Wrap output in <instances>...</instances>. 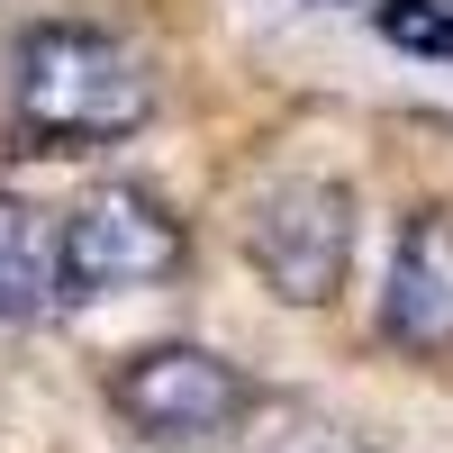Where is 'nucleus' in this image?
Returning <instances> with one entry per match:
<instances>
[{
    "label": "nucleus",
    "instance_id": "6e6552de",
    "mask_svg": "<svg viewBox=\"0 0 453 453\" xmlns=\"http://www.w3.org/2000/svg\"><path fill=\"white\" fill-rule=\"evenodd\" d=\"M299 453H363V444H299Z\"/></svg>",
    "mask_w": 453,
    "mask_h": 453
},
{
    "label": "nucleus",
    "instance_id": "0eeeda50",
    "mask_svg": "<svg viewBox=\"0 0 453 453\" xmlns=\"http://www.w3.org/2000/svg\"><path fill=\"white\" fill-rule=\"evenodd\" d=\"M381 36L408 55H453V10L444 0H381Z\"/></svg>",
    "mask_w": 453,
    "mask_h": 453
},
{
    "label": "nucleus",
    "instance_id": "f257e3e1",
    "mask_svg": "<svg viewBox=\"0 0 453 453\" xmlns=\"http://www.w3.org/2000/svg\"><path fill=\"white\" fill-rule=\"evenodd\" d=\"M10 109L46 145H109V136H136L155 119V64L109 27L46 19L10 55Z\"/></svg>",
    "mask_w": 453,
    "mask_h": 453
},
{
    "label": "nucleus",
    "instance_id": "7ed1b4c3",
    "mask_svg": "<svg viewBox=\"0 0 453 453\" xmlns=\"http://www.w3.org/2000/svg\"><path fill=\"white\" fill-rule=\"evenodd\" d=\"M55 263H64V299H109V290H145L181 273V218L155 191H82L55 218Z\"/></svg>",
    "mask_w": 453,
    "mask_h": 453
},
{
    "label": "nucleus",
    "instance_id": "39448f33",
    "mask_svg": "<svg viewBox=\"0 0 453 453\" xmlns=\"http://www.w3.org/2000/svg\"><path fill=\"white\" fill-rule=\"evenodd\" d=\"M381 335L399 354H453V209H418L399 226L381 281Z\"/></svg>",
    "mask_w": 453,
    "mask_h": 453
},
{
    "label": "nucleus",
    "instance_id": "20e7f679",
    "mask_svg": "<svg viewBox=\"0 0 453 453\" xmlns=\"http://www.w3.org/2000/svg\"><path fill=\"white\" fill-rule=\"evenodd\" d=\"M254 381L226 354L209 345H145L109 372V408L136 426V435H164V444H200V435H226L245 418Z\"/></svg>",
    "mask_w": 453,
    "mask_h": 453
},
{
    "label": "nucleus",
    "instance_id": "423d86ee",
    "mask_svg": "<svg viewBox=\"0 0 453 453\" xmlns=\"http://www.w3.org/2000/svg\"><path fill=\"white\" fill-rule=\"evenodd\" d=\"M64 299V263H55V218L27 200H0V326H27L36 309Z\"/></svg>",
    "mask_w": 453,
    "mask_h": 453
},
{
    "label": "nucleus",
    "instance_id": "f03ea898",
    "mask_svg": "<svg viewBox=\"0 0 453 453\" xmlns=\"http://www.w3.org/2000/svg\"><path fill=\"white\" fill-rule=\"evenodd\" d=\"M245 263L263 273V290L290 299V309H326L345 290V263H354V200L345 181L326 173H290L254 200L245 218Z\"/></svg>",
    "mask_w": 453,
    "mask_h": 453
}]
</instances>
